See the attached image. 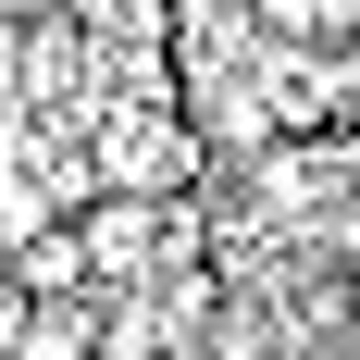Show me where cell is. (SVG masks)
<instances>
[{
	"label": "cell",
	"instance_id": "obj_1",
	"mask_svg": "<svg viewBox=\"0 0 360 360\" xmlns=\"http://www.w3.org/2000/svg\"><path fill=\"white\" fill-rule=\"evenodd\" d=\"M87 261H100V249H87V224H37L25 249H13V286H25V298H75V286H87Z\"/></svg>",
	"mask_w": 360,
	"mask_h": 360
},
{
	"label": "cell",
	"instance_id": "obj_2",
	"mask_svg": "<svg viewBox=\"0 0 360 360\" xmlns=\"http://www.w3.org/2000/svg\"><path fill=\"white\" fill-rule=\"evenodd\" d=\"M25 335H37V298H25V286H0V360L25 348Z\"/></svg>",
	"mask_w": 360,
	"mask_h": 360
}]
</instances>
